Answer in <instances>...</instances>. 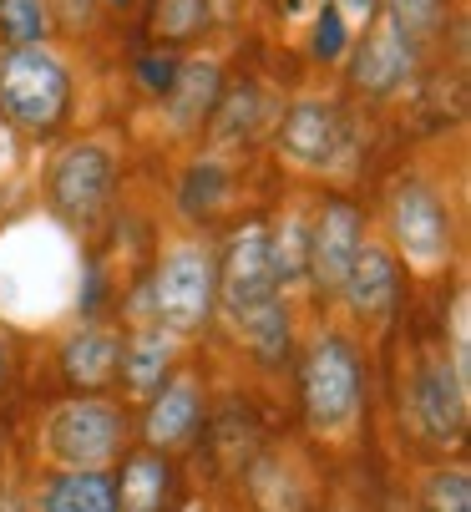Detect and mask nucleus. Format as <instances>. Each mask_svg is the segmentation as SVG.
<instances>
[{
  "mask_svg": "<svg viewBox=\"0 0 471 512\" xmlns=\"http://www.w3.org/2000/svg\"><path fill=\"white\" fill-rule=\"evenodd\" d=\"M213 305L223 310L228 330L259 360H279L289 350V310H284V289L274 279L264 224H249L228 239V254L218 264V300Z\"/></svg>",
  "mask_w": 471,
  "mask_h": 512,
  "instance_id": "1",
  "label": "nucleus"
},
{
  "mask_svg": "<svg viewBox=\"0 0 471 512\" xmlns=\"http://www.w3.org/2000/svg\"><path fill=\"white\" fill-rule=\"evenodd\" d=\"M127 447V416L102 396H71L41 421V457L56 472H107Z\"/></svg>",
  "mask_w": 471,
  "mask_h": 512,
  "instance_id": "2",
  "label": "nucleus"
},
{
  "mask_svg": "<svg viewBox=\"0 0 471 512\" xmlns=\"http://www.w3.org/2000/svg\"><path fill=\"white\" fill-rule=\"evenodd\" d=\"M299 391H304V421L314 436L325 442H345L360 426V406H365V381H360V355L345 335H320L304 355L299 371Z\"/></svg>",
  "mask_w": 471,
  "mask_h": 512,
  "instance_id": "3",
  "label": "nucleus"
},
{
  "mask_svg": "<svg viewBox=\"0 0 471 512\" xmlns=\"http://www.w3.org/2000/svg\"><path fill=\"white\" fill-rule=\"evenodd\" d=\"M142 300L147 325H163L168 335H193L218 300V259L203 244H173Z\"/></svg>",
  "mask_w": 471,
  "mask_h": 512,
  "instance_id": "4",
  "label": "nucleus"
},
{
  "mask_svg": "<svg viewBox=\"0 0 471 512\" xmlns=\"http://www.w3.org/2000/svg\"><path fill=\"white\" fill-rule=\"evenodd\" d=\"M71 77L51 46H16L0 56V122L26 127V132H51L66 117Z\"/></svg>",
  "mask_w": 471,
  "mask_h": 512,
  "instance_id": "5",
  "label": "nucleus"
},
{
  "mask_svg": "<svg viewBox=\"0 0 471 512\" xmlns=\"http://www.w3.org/2000/svg\"><path fill=\"white\" fill-rule=\"evenodd\" d=\"M401 406H406V421L421 442L431 447H451L461 442L466 431V411H471V386L456 376V365L446 350H421L406 371V386H401Z\"/></svg>",
  "mask_w": 471,
  "mask_h": 512,
  "instance_id": "6",
  "label": "nucleus"
},
{
  "mask_svg": "<svg viewBox=\"0 0 471 512\" xmlns=\"http://www.w3.org/2000/svg\"><path fill=\"white\" fill-rule=\"evenodd\" d=\"M390 239L416 274H441L451 264V213L426 178H401L390 193Z\"/></svg>",
  "mask_w": 471,
  "mask_h": 512,
  "instance_id": "7",
  "label": "nucleus"
},
{
  "mask_svg": "<svg viewBox=\"0 0 471 512\" xmlns=\"http://www.w3.org/2000/svg\"><path fill=\"white\" fill-rule=\"evenodd\" d=\"M117 188V153L102 137H82L51 163V208L71 229H87L102 218Z\"/></svg>",
  "mask_w": 471,
  "mask_h": 512,
  "instance_id": "8",
  "label": "nucleus"
},
{
  "mask_svg": "<svg viewBox=\"0 0 471 512\" xmlns=\"http://www.w3.org/2000/svg\"><path fill=\"white\" fill-rule=\"evenodd\" d=\"M274 148H279V158H284L289 168H299V173H330V168L345 158V148H350V132H345V117H340L330 102L304 97V102H294V107L284 112Z\"/></svg>",
  "mask_w": 471,
  "mask_h": 512,
  "instance_id": "9",
  "label": "nucleus"
},
{
  "mask_svg": "<svg viewBox=\"0 0 471 512\" xmlns=\"http://www.w3.org/2000/svg\"><path fill=\"white\" fill-rule=\"evenodd\" d=\"M360 239H365L360 213L340 198L325 203L309 224V284H320L325 295H335V289L345 284V274H350V259H355Z\"/></svg>",
  "mask_w": 471,
  "mask_h": 512,
  "instance_id": "10",
  "label": "nucleus"
},
{
  "mask_svg": "<svg viewBox=\"0 0 471 512\" xmlns=\"http://www.w3.org/2000/svg\"><path fill=\"white\" fill-rule=\"evenodd\" d=\"M396 289H401V259L390 254L380 239H360L355 259H350V274L335 295H345V310L355 320H385L396 310Z\"/></svg>",
  "mask_w": 471,
  "mask_h": 512,
  "instance_id": "11",
  "label": "nucleus"
},
{
  "mask_svg": "<svg viewBox=\"0 0 471 512\" xmlns=\"http://www.w3.org/2000/svg\"><path fill=\"white\" fill-rule=\"evenodd\" d=\"M350 77L360 92H375V97H390L406 77H411V41L396 31V26H385L375 21L355 51V66H350Z\"/></svg>",
  "mask_w": 471,
  "mask_h": 512,
  "instance_id": "12",
  "label": "nucleus"
},
{
  "mask_svg": "<svg viewBox=\"0 0 471 512\" xmlns=\"http://www.w3.org/2000/svg\"><path fill=\"white\" fill-rule=\"evenodd\" d=\"M223 97V77L213 56H188L183 66H173L168 77V122L178 132L203 127V117L213 112V102Z\"/></svg>",
  "mask_w": 471,
  "mask_h": 512,
  "instance_id": "13",
  "label": "nucleus"
},
{
  "mask_svg": "<svg viewBox=\"0 0 471 512\" xmlns=\"http://www.w3.org/2000/svg\"><path fill=\"white\" fill-rule=\"evenodd\" d=\"M203 421V396H198V381L193 376H173L168 386L152 391V411H147V442L152 447H183L188 436L198 431Z\"/></svg>",
  "mask_w": 471,
  "mask_h": 512,
  "instance_id": "14",
  "label": "nucleus"
},
{
  "mask_svg": "<svg viewBox=\"0 0 471 512\" xmlns=\"http://www.w3.org/2000/svg\"><path fill=\"white\" fill-rule=\"evenodd\" d=\"M61 365H66V376L82 386V391H102L112 386V376L122 371V335L107 330V325H87V330H76L61 350Z\"/></svg>",
  "mask_w": 471,
  "mask_h": 512,
  "instance_id": "15",
  "label": "nucleus"
},
{
  "mask_svg": "<svg viewBox=\"0 0 471 512\" xmlns=\"http://www.w3.org/2000/svg\"><path fill=\"white\" fill-rule=\"evenodd\" d=\"M173 345H178V335H168L163 325H142L137 335L122 340V376H127L132 396H152L163 386L168 365H173Z\"/></svg>",
  "mask_w": 471,
  "mask_h": 512,
  "instance_id": "16",
  "label": "nucleus"
},
{
  "mask_svg": "<svg viewBox=\"0 0 471 512\" xmlns=\"http://www.w3.org/2000/svg\"><path fill=\"white\" fill-rule=\"evenodd\" d=\"M41 512H117V487L107 472H56L41 487Z\"/></svg>",
  "mask_w": 471,
  "mask_h": 512,
  "instance_id": "17",
  "label": "nucleus"
},
{
  "mask_svg": "<svg viewBox=\"0 0 471 512\" xmlns=\"http://www.w3.org/2000/svg\"><path fill=\"white\" fill-rule=\"evenodd\" d=\"M168 497V462L157 452H137L122 467V487H117V512H157Z\"/></svg>",
  "mask_w": 471,
  "mask_h": 512,
  "instance_id": "18",
  "label": "nucleus"
},
{
  "mask_svg": "<svg viewBox=\"0 0 471 512\" xmlns=\"http://www.w3.org/2000/svg\"><path fill=\"white\" fill-rule=\"evenodd\" d=\"M269 259H274L279 289L309 279V224H304L299 213H289L279 229H269Z\"/></svg>",
  "mask_w": 471,
  "mask_h": 512,
  "instance_id": "19",
  "label": "nucleus"
},
{
  "mask_svg": "<svg viewBox=\"0 0 471 512\" xmlns=\"http://www.w3.org/2000/svg\"><path fill=\"white\" fill-rule=\"evenodd\" d=\"M416 512H471V472L456 467H431L416 482Z\"/></svg>",
  "mask_w": 471,
  "mask_h": 512,
  "instance_id": "20",
  "label": "nucleus"
},
{
  "mask_svg": "<svg viewBox=\"0 0 471 512\" xmlns=\"http://www.w3.org/2000/svg\"><path fill=\"white\" fill-rule=\"evenodd\" d=\"M213 107H218V117H213V142H239V137L259 132V122H264V92H259L254 82L239 87V92H228V97H218Z\"/></svg>",
  "mask_w": 471,
  "mask_h": 512,
  "instance_id": "21",
  "label": "nucleus"
},
{
  "mask_svg": "<svg viewBox=\"0 0 471 512\" xmlns=\"http://www.w3.org/2000/svg\"><path fill=\"white\" fill-rule=\"evenodd\" d=\"M289 472H294V457H264V462H254V497L269 512H299L304 507V487H294Z\"/></svg>",
  "mask_w": 471,
  "mask_h": 512,
  "instance_id": "22",
  "label": "nucleus"
},
{
  "mask_svg": "<svg viewBox=\"0 0 471 512\" xmlns=\"http://www.w3.org/2000/svg\"><path fill=\"white\" fill-rule=\"evenodd\" d=\"M385 6V26H396L411 46L441 31V0H375Z\"/></svg>",
  "mask_w": 471,
  "mask_h": 512,
  "instance_id": "23",
  "label": "nucleus"
},
{
  "mask_svg": "<svg viewBox=\"0 0 471 512\" xmlns=\"http://www.w3.org/2000/svg\"><path fill=\"white\" fill-rule=\"evenodd\" d=\"M0 36L11 46H36L46 36V0H0Z\"/></svg>",
  "mask_w": 471,
  "mask_h": 512,
  "instance_id": "24",
  "label": "nucleus"
},
{
  "mask_svg": "<svg viewBox=\"0 0 471 512\" xmlns=\"http://www.w3.org/2000/svg\"><path fill=\"white\" fill-rule=\"evenodd\" d=\"M208 21V0H157L152 11V31L163 41H183Z\"/></svg>",
  "mask_w": 471,
  "mask_h": 512,
  "instance_id": "25",
  "label": "nucleus"
},
{
  "mask_svg": "<svg viewBox=\"0 0 471 512\" xmlns=\"http://www.w3.org/2000/svg\"><path fill=\"white\" fill-rule=\"evenodd\" d=\"M223 193H228V178H223L213 163H203V168H193L188 183H183V208H188V213H213V208L223 203Z\"/></svg>",
  "mask_w": 471,
  "mask_h": 512,
  "instance_id": "26",
  "label": "nucleus"
},
{
  "mask_svg": "<svg viewBox=\"0 0 471 512\" xmlns=\"http://www.w3.org/2000/svg\"><path fill=\"white\" fill-rule=\"evenodd\" d=\"M451 365H456V376L471 386V310H466V295H456L451 305Z\"/></svg>",
  "mask_w": 471,
  "mask_h": 512,
  "instance_id": "27",
  "label": "nucleus"
},
{
  "mask_svg": "<svg viewBox=\"0 0 471 512\" xmlns=\"http://www.w3.org/2000/svg\"><path fill=\"white\" fill-rule=\"evenodd\" d=\"M345 41H350L345 16H340L335 6H325V11H320V21H314V51H320V56L330 61V56H340V51H345Z\"/></svg>",
  "mask_w": 471,
  "mask_h": 512,
  "instance_id": "28",
  "label": "nucleus"
},
{
  "mask_svg": "<svg viewBox=\"0 0 471 512\" xmlns=\"http://www.w3.org/2000/svg\"><path fill=\"white\" fill-rule=\"evenodd\" d=\"M335 11H340V16H345V26L355 31V26H365V21H370L375 0H335Z\"/></svg>",
  "mask_w": 471,
  "mask_h": 512,
  "instance_id": "29",
  "label": "nucleus"
},
{
  "mask_svg": "<svg viewBox=\"0 0 471 512\" xmlns=\"http://www.w3.org/2000/svg\"><path fill=\"white\" fill-rule=\"evenodd\" d=\"M6 168H11V127L0 122V173H6Z\"/></svg>",
  "mask_w": 471,
  "mask_h": 512,
  "instance_id": "30",
  "label": "nucleus"
},
{
  "mask_svg": "<svg viewBox=\"0 0 471 512\" xmlns=\"http://www.w3.org/2000/svg\"><path fill=\"white\" fill-rule=\"evenodd\" d=\"M11 381V350H6V335H0V386Z\"/></svg>",
  "mask_w": 471,
  "mask_h": 512,
  "instance_id": "31",
  "label": "nucleus"
},
{
  "mask_svg": "<svg viewBox=\"0 0 471 512\" xmlns=\"http://www.w3.org/2000/svg\"><path fill=\"white\" fill-rule=\"evenodd\" d=\"M188 512H203V507H188Z\"/></svg>",
  "mask_w": 471,
  "mask_h": 512,
  "instance_id": "32",
  "label": "nucleus"
}]
</instances>
